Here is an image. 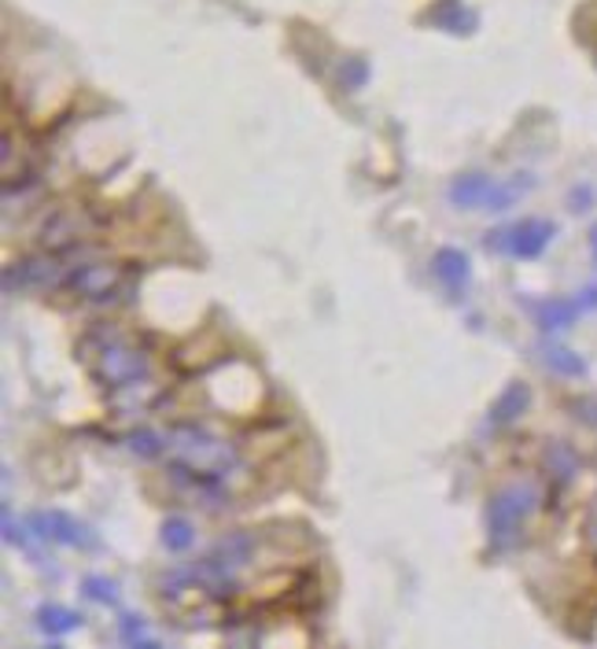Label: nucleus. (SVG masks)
Here are the masks:
<instances>
[{
  "mask_svg": "<svg viewBox=\"0 0 597 649\" xmlns=\"http://www.w3.org/2000/svg\"><path fill=\"white\" fill-rule=\"evenodd\" d=\"M528 406H531V387L523 381H512L506 392L495 399V406H490V425H498V428L512 425L523 410H528Z\"/></svg>",
  "mask_w": 597,
  "mask_h": 649,
  "instance_id": "nucleus-14",
  "label": "nucleus"
},
{
  "mask_svg": "<svg viewBox=\"0 0 597 649\" xmlns=\"http://www.w3.org/2000/svg\"><path fill=\"white\" fill-rule=\"evenodd\" d=\"M97 218H92L89 207H56L41 218L37 226V248L41 251H63L67 255L70 248H78L81 240L97 233Z\"/></svg>",
  "mask_w": 597,
  "mask_h": 649,
  "instance_id": "nucleus-5",
  "label": "nucleus"
},
{
  "mask_svg": "<svg viewBox=\"0 0 597 649\" xmlns=\"http://www.w3.org/2000/svg\"><path fill=\"white\" fill-rule=\"evenodd\" d=\"M233 594V583H222L218 575L203 569V561L188 572H174L170 580H163V609L174 616L177 624L185 627H199L211 624L222 598Z\"/></svg>",
  "mask_w": 597,
  "mask_h": 649,
  "instance_id": "nucleus-2",
  "label": "nucleus"
},
{
  "mask_svg": "<svg viewBox=\"0 0 597 649\" xmlns=\"http://www.w3.org/2000/svg\"><path fill=\"white\" fill-rule=\"evenodd\" d=\"M490 185H495V177H487V174H461L450 182L446 196H450V204L461 207V211H484Z\"/></svg>",
  "mask_w": 597,
  "mask_h": 649,
  "instance_id": "nucleus-12",
  "label": "nucleus"
},
{
  "mask_svg": "<svg viewBox=\"0 0 597 649\" xmlns=\"http://www.w3.org/2000/svg\"><path fill=\"white\" fill-rule=\"evenodd\" d=\"M542 362H546L550 370L561 373V376H583L586 373V362L575 351H568V348H546V351H542Z\"/></svg>",
  "mask_w": 597,
  "mask_h": 649,
  "instance_id": "nucleus-20",
  "label": "nucleus"
},
{
  "mask_svg": "<svg viewBox=\"0 0 597 649\" xmlns=\"http://www.w3.org/2000/svg\"><path fill=\"white\" fill-rule=\"evenodd\" d=\"M432 274L443 280L450 292H461L468 285V277H473V263H468L465 251L457 248H439L435 258H432Z\"/></svg>",
  "mask_w": 597,
  "mask_h": 649,
  "instance_id": "nucleus-13",
  "label": "nucleus"
},
{
  "mask_svg": "<svg viewBox=\"0 0 597 649\" xmlns=\"http://www.w3.org/2000/svg\"><path fill=\"white\" fill-rule=\"evenodd\" d=\"M546 469H550L553 480L568 484V480L579 473V458H575V450L568 443H550V450H546Z\"/></svg>",
  "mask_w": 597,
  "mask_h": 649,
  "instance_id": "nucleus-18",
  "label": "nucleus"
},
{
  "mask_svg": "<svg viewBox=\"0 0 597 649\" xmlns=\"http://www.w3.org/2000/svg\"><path fill=\"white\" fill-rule=\"evenodd\" d=\"M78 362L86 365L89 376L103 392L141 381L152 370L148 351L133 337H125L122 329H114V324H92L86 337L78 340Z\"/></svg>",
  "mask_w": 597,
  "mask_h": 649,
  "instance_id": "nucleus-1",
  "label": "nucleus"
},
{
  "mask_svg": "<svg viewBox=\"0 0 597 649\" xmlns=\"http://www.w3.org/2000/svg\"><path fill=\"white\" fill-rule=\"evenodd\" d=\"M37 627L45 635H67V631H75V627H81V613L67 609V605H41Z\"/></svg>",
  "mask_w": 597,
  "mask_h": 649,
  "instance_id": "nucleus-17",
  "label": "nucleus"
},
{
  "mask_svg": "<svg viewBox=\"0 0 597 649\" xmlns=\"http://www.w3.org/2000/svg\"><path fill=\"white\" fill-rule=\"evenodd\" d=\"M81 587H86L89 598L100 602V605H114V602H119V583L103 580V575H86V583H81Z\"/></svg>",
  "mask_w": 597,
  "mask_h": 649,
  "instance_id": "nucleus-22",
  "label": "nucleus"
},
{
  "mask_svg": "<svg viewBox=\"0 0 597 649\" xmlns=\"http://www.w3.org/2000/svg\"><path fill=\"white\" fill-rule=\"evenodd\" d=\"M196 542V531L185 517H166L163 520V547L174 553H185Z\"/></svg>",
  "mask_w": 597,
  "mask_h": 649,
  "instance_id": "nucleus-19",
  "label": "nucleus"
},
{
  "mask_svg": "<svg viewBox=\"0 0 597 649\" xmlns=\"http://www.w3.org/2000/svg\"><path fill=\"white\" fill-rule=\"evenodd\" d=\"M535 487L531 484H509L490 495V506H487V536H490V547L495 550H509L512 542L520 539L523 525H528L531 509H535Z\"/></svg>",
  "mask_w": 597,
  "mask_h": 649,
  "instance_id": "nucleus-4",
  "label": "nucleus"
},
{
  "mask_svg": "<svg viewBox=\"0 0 597 649\" xmlns=\"http://www.w3.org/2000/svg\"><path fill=\"white\" fill-rule=\"evenodd\" d=\"M166 458L174 462V469H181L188 476L222 480L236 465V447L211 436L207 428L181 421L166 428Z\"/></svg>",
  "mask_w": 597,
  "mask_h": 649,
  "instance_id": "nucleus-3",
  "label": "nucleus"
},
{
  "mask_svg": "<svg viewBox=\"0 0 597 649\" xmlns=\"http://www.w3.org/2000/svg\"><path fill=\"white\" fill-rule=\"evenodd\" d=\"M4 539H8V542H19V547L26 542L23 528H15V517H12V513H4Z\"/></svg>",
  "mask_w": 597,
  "mask_h": 649,
  "instance_id": "nucleus-24",
  "label": "nucleus"
},
{
  "mask_svg": "<svg viewBox=\"0 0 597 649\" xmlns=\"http://www.w3.org/2000/svg\"><path fill=\"white\" fill-rule=\"evenodd\" d=\"M251 558H255V536H251V531H229L225 539L214 542L211 553L203 558V564L214 575H222V580L236 583V572L244 569Z\"/></svg>",
  "mask_w": 597,
  "mask_h": 649,
  "instance_id": "nucleus-9",
  "label": "nucleus"
},
{
  "mask_svg": "<svg viewBox=\"0 0 597 649\" xmlns=\"http://www.w3.org/2000/svg\"><path fill=\"white\" fill-rule=\"evenodd\" d=\"M70 266L63 251H37V255L19 258L4 270V292L15 288H63L70 277Z\"/></svg>",
  "mask_w": 597,
  "mask_h": 649,
  "instance_id": "nucleus-6",
  "label": "nucleus"
},
{
  "mask_svg": "<svg viewBox=\"0 0 597 649\" xmlns=\"http://www.w3.org/2000/svg\"><path fill=\"white\" fill-rule=\"evenodd\" d=\"M125 443H130L133 454H141V458H159V454H166V436H155V432H148V428H137V432H130V436H125Z\"/></svg>",
  "mask_w": 597,
  "mask_h": 649,
  "instance_id": "nucleus-21",
  "label": "nucleus"
},
{
  "mask_svg": "<svg viewBox=\"0 0 597 649\" xmlns=\"http://www.w3.org/2000/svg\"><path fill=\"white\" fill-rule=\"evenodd\" d=\"M586 542H590L597 553V506L590 509V517H586Z\"/></svg>",
  "mask_w": 597,
  "mask_h": 649,
  "instance_id": "nucleus-25",
  "label": "nucleus"
},
{
  "mask_svg": "<svg viewBox=\"0 0 597 649\" xmlns=\"http://www.w3.org/2000/svg\"><path fill=\"white\" fill-rule=\"evenodd\" d=\"M590 248H594V258H597V226H594V233H590Z\"/></svg>",
  "mask_w": 597,
  "mask_h": 649,
  "instance_id": "nucleus-26",
  "label": "nucleus"
},
{
  "mask_svg": "<svg viewBox=\"0 0 597 649\" xmlns=\"http://www.w3.org/2000/svg\"><path fill=\"white\" fill-rule=\"evenodd\" d=\"M583 314V302L579 299H546L535 307V318L546 332H557V329H568L575 324V318Z\"/></svg>",
  "mask_w": 597,
  "mask_h": 649,
  "instance_id": "nucleus-15",
  "label": "nucleus"
},
{
  "mask_svg": "<svg viewBox=\"0 0 597 649\" xmlns=\"http://www.w3.org/2000/svg\"><path fill=\"white\" fill-rule=\"evenodd\" d=\"M159 395H163L159 384H155L152 376H141V381L122 384V387H114V392H108V399L119 414H144L148 406L159 403Z\"/></svg>",
  "mask_w": 597,
  "mask_h": 649,
  "instance_id": "nucleus-11",
  "label": "nucleus"
},
{
  "mask_svg": "<svg viewBox=\"0 0 597 649\" xmlns=\"http://www.w3.org/2000/svg\"><path fill=\"white\" fill-rule=\"evenodd\" d=\"M553 233H557V226L546 222V218H523V222L495 233V240H487V244L509 251V255H517V258H539L542 251L550 248Z\"/></svg>",
  "mask_w": 597,
  "mask_h": 649,
  "instance_id": "nucleus-8",
  "label": "nucleus"
},
{
  "mask_svg": "<svg viewBox=\"0 0 597 649\" xmlns=\"http://www.w3.org/2000/svg\"><path fill=\"white\" fill-rule=\"evenodd\" d=\"M428 19H432L435 26L450 30V34H468V30L476 26V15L468 12L461 0H443V4L435 8V12H428Z\"/></svg>",
  "mask_w": 597,
  "mask_h": 649,
  "instance_id": "nucleus-16",
  "label": "nucleus"
},
{
  "mask_svg": "<svg viewBox=\"0 0 597 649\" xmlns=\"http://www.w3.org/2000/svg\"><path fill=\"white\" fill-rule=\"evenodd\" d=\"M30 525L37 528L41 539L59 542V547H97V536L63 509H37Z\"/></svg>",
  "mask_w": 597,
  "mask_h": 649,
  "instance_id": "nucleus-10",
  "label": "nucleus"
},
{
  "mask_svg": "<svg viewBox=\"0 0 597 649\" xmlns=\"http://www.w3.org/2000/svg\"><path fill=\"white\" fill-rule=\"evenodd\" d=\"M122 638H125V642H137V638H144V620H141V616H122Z\"/></svg>",
  "mask_w": 597,
  "mask_h": 649,
  "instance_id": "nucleus-23",
  "label": "nucleus"
},
{
  "mask_svg": "<svg viewBox=\"0 0 597 649\" xmlns=\"http://www.w3.org/2000/svg\"><path fill=\"white\" fill-rule=\"evenodd\" d=\"M70 296L86 302H114L125 288V266L119 263H78L70 270L67 285Z\"/></svg>",
  "mask_w": 597,
  "mask_h": 649,
  "instance_id": "nucleus-7",
  "label": "nucleus"
}]
</instances>
